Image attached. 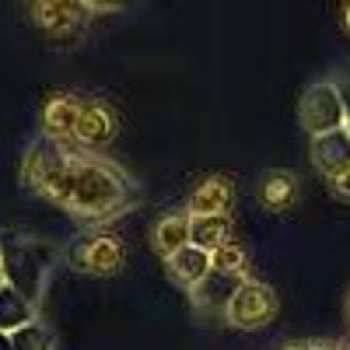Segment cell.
I'll use <instances>...</instances> for the list:
<instances>
[{"label":"cell","mask_w":350,"mask_h":350,"mask_svg":"<svg viewBox=\"0 0 350 350\" xmlns=\"http://www.w3.org/2000/svg\"><path fill=\"white\" fill-rule=\"evenodd\" d=\"M137 203H140V186L133 183V175L126 168H120L102 154L77 151L70 183L56 207L84 224H109L116 217L130 214Z\"/></svg>","instance_id":"obj_1"},{"label":"cell","mask_w":350,"mask_h":350,"mask_svg":"<svg viewBox=\"0 0 350 350\" xmlns=\"http://www.w3.org/2000/svg\"><path fill=\"white\" fill-rule=\"evenodd\" d=\"M56 259H60L56 242L36 235H11L8 242H0V277L32 305H42Z\"/></svg>","instance_id":"obj_2"},{"label":"cell","mask_w":350,"mask_h":350,"mask_svg":"<svg viewBox=\"0 0 350 350\" xmlns=\"http://www.w3.org/2000/svg\"><path fill=\"white\" fill-rule=\"evenodd\" d=\"M74 154H77V148H70V144L36 137L25 148V158H21L25 189L49 200V203H60V196L70 183V172H74Z\"/></svg>","instance_id":"obj_3"},{"label":"cell","mask_w":350,"mask_h":350,"mask_svg":"<svg viewBox=\"0 0 350 350\" xmlns=\"http://www.w3.org/2000/svg\"><path fill=\"white\" fill-rule=\"evenodd\" d=\"M277 308H280L277 291L267 280L249 277L239 287V295L231 298V305L224 312V323L231 329H262V326H270L273 319H277Z\"/></svg>","instance_id":"obj_4"},{"label":"cell","mask_w":350,"mask_h":350,"mask_svg":"<svg viewBox=\"0 0 350 350\" xmlns=\"http://www.w3.org/2000/svg\"><path fill=\"white\" fill-rule=\"evenodd\" d=\"M298 120L308 130V137L319 133H333L340 126H347V116H343V102L333 81H315L305 88V95L298 102Z\"/></svg>","instance_id":"obj_5"},{"label":"cell","mask_w":350,"mask_h":350,"mask_svg":"<svg viewBox=\"0 0 350 350\" xmlns=\"http://www.w3.org/2000/svg\"><path fill=\"white\" fill-rule=\"evenodd\" d=\"M120 133V120H116L112 105L98 98H81V116H77V130H74V148L95 154L116 140Z\"/></svg>","instance_id":"obj_6"},{"label":"cell","mask_w":350,"mask_h":350,"mask_svg":"<svg viewBox=\"0 0 350 350\" xmlns=\"http://www.w3.org/2000/svg\"><path fill=\"white\" fill-rule=\"evenodd\" d=\"M28 11H32V25L42 28L46 36L53 39H70L81 32V25L88 21V4L81 0H36V4H28Z\"/></svg>","instance_id":"obj_7"},{"label":"cell","mask_w":350,"mask_h":350,"mask_svg":"<svg viewBox=\"0 0 350 350\" xmlns=\"http://www.w3.org/2000/svg\"><path fill=\"white\" fill-rule=\"evenodd\" d=\"M70 259H74V267L84 270V273L112 277V273L123 270L126 249H123V242L116 239V235H88V239L70 252Z\"/></svg>","instance_id":"obj_8"},{"label":"cell","mask_w":350,"mask_h":350,"mask_svg":"<svg viewBox=\"0 0 350 350\" xmlns=\"http://www.w3.org/2000/svg\"><path fill=\"white\" fill-rule=\"evenodd\" d=\"M249 277H235V273H221V270H211L193 291H189V305L196 315H217L224 319L231 298L239 295V287L245 284Z\"/></svg>","instance_id":"obj_9"},{"label":"cell","mask_w":350,"mask_h":350,"mask_svg":"<svg viewBox=\"0 0 350 350\" xmlns=\"http://www.w3.org/2000/svg\"><path fill=\"white\" fill-rule=\"evenodd\" d=\"M231 211H235V183L228 175H207V179H200L186 200V214L231 217Z\"/></svg>","instance_id":"obj_10"},{"label":"cell","mask_w":350,"mask_h":350,"mask_svg":"<svg viewBox=\"0 0 350 350\" xmlns=\"http://www.w3.org/2000/svg\"><path fill=\"white\" fill-rule=\"evenodd\" d=\"M308 154H312V165L323 179H336L350 168V126H340L333 133H319L312 137L308 144Z\"/></svg>","instance_id":"obj_11"},{"label":"cell","mask_w":350,"mask_h":350,"mask_svg":"<svg viewBox=\"0 0 350 350\" xmlns=\"http://www.w3.org/2000/svg\"><path fill=\"white\" fill-rule=\"evenodd\" d=\"M77 116H81V98L70 92H53L42 105V137L56 144H74L77 130Z\"/></svg>","instance_id":"obj_12"},{"label":"cell","mask_w":350,"mask_h":350,"mask_svg":"<svg viewBox=\"0 0 350 350\" xmlns=\"http://www.w3.org/2000/svg\"><path fill=\"white\" fill-rule=\"evenodd\" d=\"M214 270V262H211V252H203V249H196V245H186V249H179L175 256H168L165 259V273H168V280L179 287V291H189L207 277Z\"/></svg>","instance_id":"obj_13"},{"label":"cell","mask_w":350,"mask_h":350,"mask_svg":"<svg viewBox=\"0 0 350 350\" xmlns=\"http://www.w3.org/2000/svg\"><path fill=\"white\" fill-rule=\"evenodd\" d=\"M186 245H189V214L186 211H175V214H165V217L154 221V228H151V249L161 259L175 256Z\"/></svg>","instance_id":"obj_14"},{"label":"cell","mask_w":350,"mask_h":350,"mask_svg":"<svg viewBox=\"0 0 350 350\" xmlns=\"http://www.w3.org/2000/svg\"><path fill=\"white\" fill-rule=\"evenodd\" d=\"M256 196H259V203H262L267 211L284 214V211L291 207V203L298 200V179H295V172H284V168L267 172V175L259 179Z\"/></svg>","instance_id":"obj_15"},{"label":"cell","mask_w":350,"mask_h":350,"mask_svg":"<svg viewBox=\"0 0 350 350\" xmlns=\"http://www.w3.org/2000/svg\"><path fill=\"white\" fill-rule=\"evenodd\" d=\"M42 319V312H39V305H32L25 295H18L14 287H0V333H18V329H25V326H32V323H39Z\"/></svg>","instance_id":"obj_16"},{"label":"cell","mask_w":350,"mask_h":350,"mask_svg":"<svg viewBox=\"0 0 350 350\" xmlns=\"http://www.w3.org/2000/svg\"><path fill=\"white\" fill-rule=\"evenodd\" d=\"M231 242V217H203V214H189V245L203 249V252H217L221 245Z\"/></svg>","instance_id":"obj_17"},{"label":"cell","mask_w":350,"mask_h":350,"mask_svg":"<svg viewBox=\"0 0 350 350\" xmlns=\"http://www.w3.org/2000/svg\"><path fill=\"white\" fill-rule=\"evenodd\" d=\"M211 262H214V270H221V273L249 277V249H245L242 242H235V239H231L228 245H221V249L211 256Z\"/></svg>","instance_id":"obj_18"},{"label":"cell","mask_w":350,"mask_h":350,"mask_svg":"<svg viewBox=\"0 0 350 350\" xmlns=\"http://www.w3.org/2000/svg\"><path fill=\"white\" fill-rule=\"evenodd\" d=\"M11 347L14 350H56V336H53L46 319H39V323L11 333Z\"/></svg>","instance_id":"obj_19"},{"label":"cell","mask_w":350,"mask_h":350,"mask_svg":"<svg viewBox=\"0 0 350 350\" xmlns=\"http://www.w3.org/2000/svg\"><path fill=\"white\" fill-rule=\"evenodd\" d=\"M340 92V102H343V116H347V126H350V70H340L336 77H329Z\"/></svg>","instance_id":"obj_20"},{"label":"cell","mask_w":350,"mask_h":350,"mask_svg":"<svg viewBox=\"0 0 350 350\" xmlns=\"http://www.w3.org/2000/svg\"><path fill=\"white\" fill-rule=\"evenodd\" d=\"M284 350H336V343H326V340H298Z\"/></svg>","instance_id":"obj_21"},{"label":"cell","mask_w":350,"mask_h":350,"mask_svg":"<svg viewBox=\"0 0 350 350\" xmlns=\"http://www.w3.org/2000/svg\"><path fill=\"white\" fill-rule=\"evenodd\" d=\"M333 193H336V196H343V200H350V168L333 179Z\"/></svg>","instance_id":"obj_22"},{"label":"cell","mask_w":350,"mask_h":350,"mask_svg":"<svg viewBox=\"0 0 350 350\" xmlns=\"http://www.w3.org/2000/svg\"><path fill=\"white\" fill-rule=\"evenodd\" d=\"M0 350H14V347H11V336H8V333H0Z\"/></svg>","instance_id":"obj_23"},{"label":"cell","mask_w":350,"mask_h":350,"mask_svg":"<svg viewBox=\"0 0 350 350\" xmlns=\"http://www.w3.org/2000/svg\"><path fill=\"white\" fill-rule=\"evenodd\" d=\"M336 350H350V333H347V336H343V340L336 343Z\"/></svg>","instance_id":"obj_24"},{"label":"cell","mask_w":350,"mask_h":350,"mask_svg":"<svg viewBox=\"0 0 350 350\" xmlns=\"http://www.w3.org/2000/svg\"><path fill=\"white\" fill-rule=\"evenodd\" d=\"M343 21H347V28H350V4H347V14H343Z\"/></svg>","instance_id":"obj_25"},{"label":"cell","mask_w":350,"mask_h":350,"mask_svg":"<svg viewBox=\"0 0 350 350\" xmlns=\"http://www.w3.org/2000/svg\"><path fill=\"white\" fill-rule=\"evenodd\" d=\"M347 315H350V298H347Z\"/></svg>","instance_id":"obj_26"},{"label":"cell","mask_w":350,"mask_h":350,"mask_svg":"<svg viewBox=\"0 0 350 350\" xmlns=\"http://www.w3.org/2000/svg\"><path fill=\"white\" fill-rule=\"evenodd\" d=\"M0 287H4V277H0Z\"/></svg>","instance_id":"obj_27"}]
</instances>
